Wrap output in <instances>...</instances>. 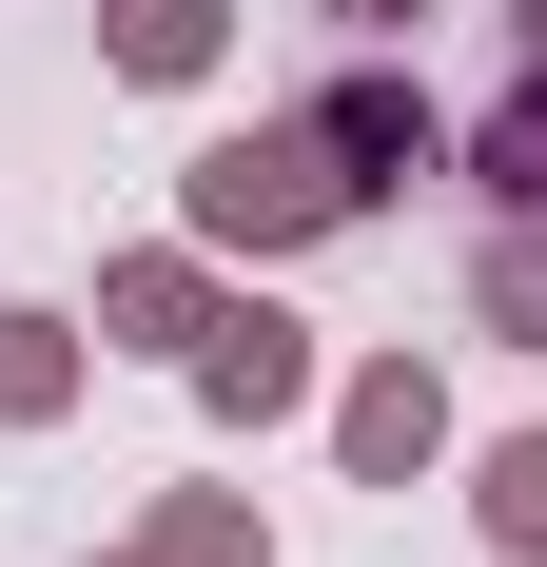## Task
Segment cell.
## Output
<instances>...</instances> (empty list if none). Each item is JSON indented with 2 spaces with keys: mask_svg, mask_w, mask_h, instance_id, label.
I'll return each mask as SVG.
<instances>
[{
  "mask_svg": "<svg viewBox=\"0 0 547 567\" xmlns=\"http://www.w3.org/2000/svg\"><path fill=\"white\" fill-rule=\"evenodd\" d=\"M176 235H196V255H313V235H352V176H332L313 99H293V117H235L216 157L176 176Z\"/></svg>",
  "mask_w": 547,
  "mask_h": 567,
  "instance_id": "cell-1",
  "label": "cell"
},
{
  "mask_svg": "<svg viewBox=\"0 0 547 567\" xmlns=\"http://www.w3.org/2000/svg\"><path fill=\"white\" fill-rule=\"evenodd\" d=\"M313 137H332V176H352V216H372V196H411V176H450V117L391 79V40H372V59L313 99Z\"/></svg>",
  "mask_w": 547,
  "mask_h": 567,
  "instance_id": "cell-2",
  "label": "cell"
},
{
  "mask_svg": "<svg viewBox=\"0 0 547 567\" xmlns=\"http://www.w3.org/2000/svg\"><path fill=\"white\" fill-rule=\"evenodd\" d=\"M176 372H196V411H216V431H274V411H313V333H293L274 293H216V333L176 352Z\"/></svg>",
  "mask_w": 547,
  "mask_h": 567,
  "instance_id": "cell-3",
  "label": "cell"
},
{
  "mask_svg": "<svg viewBox=\"0 0 547 567\" xmlns=\"http://www.w3.org/2000/svg\"><path fill=\"white\" fill-rule=\"evenodd\" d=\"M332 451H352V489H411V470L450 451V372L431 352H372V372L332 392Z\"/></svg>",
  "mask_w": 547,
  "mask_h": 567,
  "instance_id": "cell-4",
  "label": "cell"
},
{
  "mask_svg": "<svg viewBox=\"0 0 547 567\" xmlns=\"http://www.w3.org/2000/svg\"><path fill=\"white\" fill-rule=\"evenodd\" d=\"M99 333L117 352H196V333H216V255H196V235L117 255V275H99Z\"/></svg>",
  "mask_w": 547,
  "mask_h": 567,
  "instance_id": "cell-5",
  "label": "cell"
},
{
  "mask_svg": "<svg viewBox=\"0 0 547 567\" xmlns=\"http://www.w3.org/2000/svg\"><path fill=\"white\" fill-rule=\"evenodd\" d=\"M216 40H235V0H99V59H117V79H157V99H176V79H216Z\"/></svg>",
  "mask_w": 547,
  "mask_h": 567,
  "instance_id": "cell-6",
  "label": "cell"
},
{
  "mask_svg": "<svg viewBox=\"0 0 547 567\" xmlns=\"http://www.w3.org/2000/svg\"><path fill=\"white\" fill-rule=\"evenodd\" d=\"M469 333L547 352V216H489V235H469Z\"/></svg>",
  "mask_w": 547,
  "mask_h": 567,
  "instance_id": "cell-7",
  "label": "cell"
},
{
  "mask_svg": "<svg viewBox=\"0 0 547 567\" xmlns=\"http://www.w3.org/2000/svg\"><path fill=\"white\" fill-rule=\"evenodd\" d=\"M137 567H274V528H255V489H157Z\"/></svg>",
  "mask_w": 547,
  "mask_h": 567,
  "instance_id": "cell-8",
  "label": "cell"
},
{
  "mask_svg": "<svg viewBox=\"0 0 547 567\" xmlns=\"http://www.w3.org/2000/svg\"><path fill=\"white\" fill-rule=\"evenodd\" d=\"M79 411V313H0V431H59Z\"/></svg>",
  "mask_w": 547,
  "mask_h": 567,
  "instance_id": "cell-9",
  "label": "cell"
},
{
  "mask_svg": "<svg viewBox=\"0 0 547 567\" xmlns=\"http://www.w3.org/2000/svg\"><path fill=\"white\" fill-rule=\"evenodd\" d=\"M469 528H489L508 567H547V431H508V451L469 470Z\"/></svg>",
  "mask_w": 547,
  "mask_h": 567,
  "instance_id": "cell-10",
  "label": "cell"
},
{
  "mask_svg": "<svg viewBox=\"0 0 547 567\" xmlns=\"http://www.w3.org/2000/svg\"><path fill=\"white\" fill-rule=\"evenodd\" d=\"M469 176H489V216H547V79L489 117V137H469Z\"/></svg>",
  "mask_w": 547,
  "mask_h": 567,
  "instance_id": "cell-11",
  "label": "cell"
},
{
  "mask_svg": "<svg viewBox=\"0 0 547 567\" xmlns=\"http://www.w3.org/2000/svg\"><path fill=\"white\" fill-rule=\"evenodd\" d=\"M332 20H352V40H411V20H431V0H332Z\"/></svg>",
  "mask_w": 547,
  "mask_h": 567,
  "instance_id": "cell-12",
  "label": "cell"
},
{
  "mask_svg": "<svg viewBox=\"0 0 547 567\" xmlns=\"http://www.w3.org/2000/svg\"><path fill=\"white\" fill-rule=\"evenodd\" d=\"M508 40H528V79H547V0H508Z\"/></svg>",
  "mask_w": 547,
  "mask_h": 567,
  "instance_id": "cell-13",
  "label": "cell"
},
{
  "mask_svg": "<svg viewBox=\"0 0 547 567\" xmlns=\"http://www.w3.org/2000/svg\"><path fill=\"white\" fill-rule=\"evenodd\" d=\"M117 567H137V548H117Z\"/></svg>",
  "mask_w": 547,
  "mask_h": 567,
  "instance_id": "cell-14",
  "label": "cell"
}]
</instances>
